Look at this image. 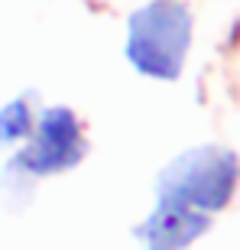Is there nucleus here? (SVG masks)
<instances>
[{
  "mask_svg": "<svg viewBox=\"0 0 240 250\" xmlns=\"http://www.w3.org/2000/svg\"><path fill=\"white\" fill-rule=\"evenodd\" d=\"M192 10L182 0H149L127 20V62L143 78L176 82L192 49Z\"/></svg>",
  "mask_w": 240,
  "mask_h": 250,
  "instance_id": "f257e3e1",
  "label": "nucleus"
},
{
  "mask_svg": "<svg viewBox=\"0 0 240 250\" xmlns=\"http://www.w3.org/2000/svg\"><path fill=\"white\" fill-rule=\"evenodd\" d=\"M240 182V163L224 146H192L179 153L156 176V198H169L201 214H218L231 205Z\"/></svg>",
  "mask_w": 240,
  "mask_h": 250,
  "instance_id": "f03ea898",
  "label": "nucleus"
},
{
  "mask_svg": "<svg viewBox=\"0 0 240 250\" xmlns=\"http://www.w3.org/2000/svg\"><path fill=\"white\" fill-rule=\"evenodd\" d=\"M88 156V137H84V124L78 114L65 104H52L46 111L36 114L33 133L26 143L17 149V156L10 159L20 172L29 179H46V176H62L75 169Z\"/></svg>",
  "mask_w": 240,
  "mask_h": 250,
  "instance_id": "7ed1b4c3",
  "label": "nucleus"
},
{
  "mask_svg": "<svg viewBox=\"0 0 240 250\" xmlns=\"http://www.w3.org/2000/svg\"><path fill=\"white\" fill-rule=\"evenodd\" d=\"M211 228V214L185 208L169 198H156L153 211L140 221L137 237L146 250H188Z\"/></svg>",
  "mask_w": 240,
  "mask_h": 250,
  "instance_id": "20e7f679",
  "label": "nucleus"
},
{
  "mask_svg": "<svg viewBox=\"0 0 240 250\" xmlns=\"http://www.w3.org/2000/svg\"><path fill=\"white\" fill-rule=\"evenodd\" d=\"M33 124H36V111L26 98L7 101L0 107V149L23 146L26 137L33 133Z\"/></svg>",
  "mask_w": 240,
  "mask_h": 250,
  "instance_id": "39448f33",
  "label": "nucleus"
}]
</instances>
